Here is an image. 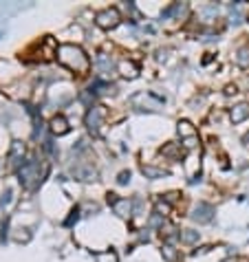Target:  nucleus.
Segmentation results:
<instances>
[{
	"instance_id": "39448f33",
	"label": "nucleus",
	"mask_w": 249,
	"mask_h": 262,
	"mask_svg": "<svg viewBox=\"0 0 249 262\" xmlns=\"http://www.w3.org/2000/svg\"><path fill=\"white\" fill-rule=\"evenodd\" d=\"M225 93H227V95H232V93H236V86H227V91H225Z\"/></svg>"
},
{
	"instance_id": "7ed1b4c3",
	"label": "nucleus",
	"mask_w": 249,
	"mask_h": 262,
	"mask_svg": "<svg viewBox=\"0 0 249 262\" xmlns=\"http://www.w3.org/2000/svg\"><path fill=\"white\" fill-rule=\"evenodd\" d=\"M194 218L197 220H201V223H207V220L212 218V207H207V205H201L197 210V214H194Z\"/></svg>"
},
{
	"instance_id": "f03ea898",
	"label": "nucleus",
	"mask_w": 249,
	"mask_h": 262,
	"mask_svg": "<svg viewBox=\"0 0 249 262\" xmlns=\"http://www.w3.org/2000/svg\"><path fill=\"white\" fill-rule=\"evenodd\" d=\"M236 64L240 68H247L249 66V47H243L238 51V57H236Z\"/></svg>"
},
{
	"instance_id": "20e7f679",
	"label": "nucleus",
	"mask_w": 249,
	"mask_h": 262,
	"mask_svg": "<svg viewBox=\"0 0 249 262\" xmlns=\"http://www.w3.org/2000/svg\"><path fill=\"white\" fill-rule=\"evenodd\" d=\"M183 238H185L187 243H194V240H197V234H194V231H187V234L183 236Z\"/></svg>"
},
{
	"instance_id": "f257e3e1",
	"label": "nucleus",
	"mask_w": 249,
	"mask_h": 262,
	"mask_svg": "<svg viewBox=\"0 0 249 262\" xmlns=\"http://www.w3.org/2000/svg\"><path fill=\"white\" fill-rule=\"evenodd\" d=\"M249 117V106L247 104H238L232 108V121L234 124H240V121H245Z\"/></svg>"
}]
</instances>
